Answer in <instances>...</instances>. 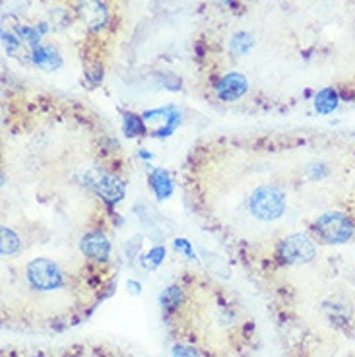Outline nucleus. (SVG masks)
Returning a JSON list of instances; mask_svg holds the SVG:
<instances>
[{"label": "nucleus", "instance_id": "nucleus-1", "mask_svg": "<svg viewBox=\"0 0 355 357\" xmlns=\"http://www.w3.org/2000/svg\"><path fill=\"white\" fill-rule=\"evenodd\" d=\"M315 229H317L319 237L324 243H330V245L347 243L355 235L354 221L349 220L346 214H342V212H326V214H322L317 220V223H315Z\"/></svg>", "mask_w": 355, "mask_h": 357}, {"label": "nucleus", "instance_id": "nucleus-2", "mask_svg": "<svg viewBox=\"0 0 355 357\" xmlns=\"http://www.w3.org/2000/svg\"><path fill=\"white\" fill-rule=\"evenodd\" d=\"M251 212L258 220L274 221L285 212V196L274 187H260L251 196Z\"/></svg>", "mask_w": 355, "mask_h": 357}, {"label": "nucleus", "instance_id": "nucleus-3", "mask_svg": "<svg viewBox=\"0 0 355 357\" xmlns=\"http://www.w3.org/2000/svg\"><path fill=\"white\" fill-rule=\"evenodd\" d=\"M26 276H28L29 285L39 289V292H53V289H58L64 284L61 268L49 258L31 260L28 268H26Z\"/></svg>", "mask_w": 355, "mask_h": 357}, {"label": "nucleus", "instance_id": "nucleus-4", "mask_svg": "<svg viewBox=\"0 0 355 357\" xmlns=\"http://www.w3.org/2000/svg\"><path fill=\"white\" fill-rule=\"evenodd\" d=\"M280 255L290 264H307V262H310L315 258L317 248H315V243L309 237H305V235H292V237L282 241Z\"/></svg>", "mask_w": 355, "mask_h": 357}, {"label": "nucleus", "instance_id": "nucleus-5", "mask_svg": "<svg viewBox=\"0 0 355 357\" xmlns=\"http://www.w3.org/2000/svg\"><path fill=\"white\" fill-rule=\"evenodd\" d=\"M80 248L86 257L93 258V260H107L111 253L109 241L100 231H91L88 235H84Z\"/></svg>", "mask_w": 355, "mask_h": 357}, {"label": "nucleus", "instance_id": "nucleus-6", "mask_svg": "<svg viewBox=\"0 0 355 357\" xmlns=\"http://www.w3.org/2000/svg\"><path fill=\"white\" fill-rule=\"evenodd\" d=\"M248 88V82L243 74L231 72L223 76V80L218 84V97L221 101H235L243 97Z\"/></svg>", "mask_w": 355, "mask_h": 357}, {"label": "nucleus", "instance_id": "nucleus-7", "mask_svg": "<svg viewBox=\"0 0 355 357\" xmlns=\"http://www.w3.org/2000/svg\"><path fill=\"white\" fill-rule=\"evenodd\" d=\"M95 189L105 200L109 202L123 200V196H125V183L113 175H100L95 179Z\"/></svg>", "mask_w": 355, "mask_h": 357}, {"label": "nucleus", "instance_id": "nucleus-8", "mask_svg": "<svg viewBox=\"0 0 355 357\" xmlns=\"http://www.w3.org/2000/svg\"><path fill=\"white\" fill-rule=\"evenodd\" d=\"M33 63L43 70H56L63 65V58L53 47H37L33 51Z\"/></svg>", "mask_w": 355, "mask_h": 357}, {"label": "nucleus", "instance_id": "nucleus-9", "mask_svg": "<svg viewBox=\"0 0 355 357\" xmlns=\"http://www.w3.org/2000/svg\"><path fill=\"white\" fill-rule=\"evenodd\" d=\"M150 184H152L155 196L159 200H165V198H169L173 194V183H171L169 175L164 169H155L154 173L150 175Z\"/></svg>", "mask_w": 355, "mask_h": 357}, {"label": "nucleus", "instance_id": "nucleus-10", "mask_svg": "<svg viewBox=\"0 0 355 357\" xmlns=\"http://www.w3.org/2000/svg\"><path fill=\"white\" fill-rule=\"evenodd\" d=\"M338 103H340V97H338L336 90L324 88V90L317 93V97H315V109H317L319 115H330L332 111L338 109Z\"/></svg>", "mask_w": 355, "mask_h": 357}, {"label": "nucleus", "instance_id": "nucleus-11", "mask_svg": "<svg viewBox=\"0 0 355 357\" xmlns=\"http://www.w3.org/2000/svg\"><path fill=\"white\" fill-rule=\"evenodd\" d=\"M0 251H2V257H10V255H16L19 251V239L18 235L12 231V229H8L6 225L2 228V247H0Z\"/></svg>", "mask_w": 355, "mask_h": 357}, {"label": "nucleus", "instance_id": "nucleus-12", "mask_svg": "<svg viewBox=\"0 0 355 357\" xmlns=\"http://www.w3.org/2000/svg\"><path fill=\"white\" fill-rule=\"evenodd\" d=\"M253 45H255V39H253L251 33H246V31L235 33L233 39H231V51L235 55H245V53H248L253 49Z\"/></svg>", "mask_w": 355, "mask_h": 357}, {"label": "nucleus", "instance_id": "nucleus-13", "mask_svg": "<svg viewBox=\"0 0 355 357\" xmlns=\"http://www.w3.org/2000/svg\"><path fill=\"white\" fill-rule=\"evenodd\" d=\"M123 130H125V134L130 138L140 136L142 132H144V122H142V117H138V115H132V113H127L125 115V119H123Z\"/></svg>", "mask_w": 355, "mask_h": 357}, {"label": "nucleus", "instance_id": "nucleus-14", "mask_svg": "<svg viewBox=\"0 0 355 357\" xmlns=\"http://www.w3.org/2000/svg\"><path fill=\"white\" fill-rule=\"evenodd\" d=\"M181 297H182L181 289H179L177 285H169V287L161 293L159 303H161V307H164V309H173V307H177V305L181 303Z\"/></svg>", "mask_w": 355, "mask_h": 357}, {"label": "nucleus", "instance_id": "nucleus-15", "mask_svg": "<svg viewBox=\"0 0 355 357\" xmlns=\"http://www.w3.org/2000/svg\"><path fill=\"white\" fill-rule=\"evenodd\" d=\"M165 258V248L164 247H154L152 251H148L146 255L142 257V266L148 270H155L157 266L164 262Z\"/></svg>", "mask_w": 355, "mask_h": 357}, {"label": "nucleus", "instance_id": "nucleus-16", "mask_svg": "<svg viewBox=\"0 0 355 357\" xmlns=\"http://www.w3.org/2000/svg\"><path fill=\"white\" fill-rule=\"evenodd\" d=\"M173 247L177 248V251L184 253L189 258H194V251H192L191 243H189L187 239H177V241H173Z\"/></svg>", "mask_w": 355, "mask_h": 357}, {"label": "nucleus", "instance_id": "nucleus-17", "mask_svg": "<svg viewBox=\"0 0 355 357\" xmlns=\"http://www.w3.org/2000/svg\"><path fill=\"white\" fill-rule=\"evenodd\" d=\"M173 357H194V351L189 348H175Z\"/></svg>", "mask_w": 355, "mask_h": 357}, {"label": "nucleus", "instance_id": "nucleus-18", "mask_svg": "<svg viewBox=\"0 0 355 357\" xmlns=\"http://www.w3.org/2000/svg\"><path fill=\"white\" fill-rule=\"evenodd\" d=\"M140 292H142V289H140V284H138V282H128V293H134V295H138Z\"/></svg>", "mask_w": 355, "mask_h": 357}, {"label": "nucleus", "instance_id": "nucleus-19", "mask_svg": "<svg viewBox=\"0 0 355 357\" xmlns=\"http://www.w3.org/2000/svg\"><path fill=\"white\" fill-rule=\"evenodd\" d=\"M218 2H221V4H228V2H231V0H218Z\"/></svg>", "mask_w": 355, "mask_h": 357}]
</instances>
